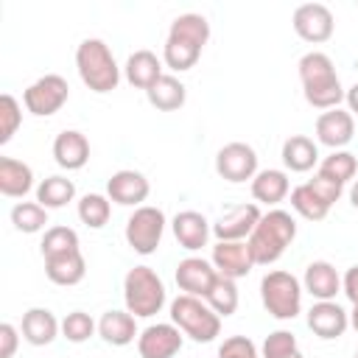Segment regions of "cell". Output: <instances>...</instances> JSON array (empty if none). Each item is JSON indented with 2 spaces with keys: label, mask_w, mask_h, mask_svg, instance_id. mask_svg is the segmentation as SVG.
<instances>
[{
  "label": "cell",
  "mask_w": 358,
  "mask_h": 358,
  "mask_svg": "<svg viewBox=\"0 0 358 358\" xmlns=\"http://www.w3.org/2000/svg\"><path fill=\"white\" fill-rule=\"evenodd\" d=\"M207 39H210V22L204 14H193V11L179 14L171 22V31H168V39L162 48V62L171 70L185 73V70L196 67Z\"/></svg>",
  "instance_id": "1"
},
{
  "label": "cell",
  "mask_w": 358,
  "mask_h": 358,
  "mask_svg": "<svg viewBox=\"0 0 358 358\" xmlns=\"http://www.w3.org/2000/svg\"><path fill=\"white\" fill-rule=\"evenodd\" d=\"M299 81H302V92L305 101L316 109H336L347 90L338 81V73L333 67V59L322 50H310L299 59Z\"/></svg>",
  "instance_id": "2"
},
{
  "label": "cell",
  "mask_w": 358,
  "mask_h": 358,
  "mask_svg": "<svg viewBox=\"0 0 358 358\" xmlns=\"http://www.w3.org/2000/svg\"><path fill=\"white\" fill-rule=\"evenodd\" d=\"M296 238V221L285 210H268L260 215L257 227L246 238V246L252 252L255 266H271L282 257V252Z\"/></svg>",
  "instance_id": "3"
},
{
  "label": "cell",
  "mask_w": 358,
  "mask_h": 358,
  "mask_svg": "<svg viewBox=\"0 0 358 358\" xmlns=\"http://www.w3.org/2000/svg\"><path fill=\"white\" fill-rule=\"evenodd\" d=\"M76 67H78L81 81L98 95L112 92L120 84V67L103 39H95V36L84 39L76 48Z\"/></svg>",
  "instance_id": "4"
},
{
  "label": "cell",
  "mask_w": 358,
  "mask_h": 358,
  "mask_svg": "<svg viewBox=\"0 0 358 358\" xmlns=\"http://www.w3.org/2000/svg\"><path fill=\"white\" fill-rule=\"evenodd\" d=\"M123 302L134 319H148L165 305V285L151 266H134L123 277Z\"/></svg>",
  "instance_id": "5"
},
{
  "label": "cell",
  "mask_w": 358,
  "mask_h": 358,
  "mask_svg": "<svg viewBox=\"0 0 358 358\" xmlns=\"http://www.w3.org/2000/svg\"><path fill=\"white\" fill-rule=\"evenodd\" d=\"M171 322L199 344L215 341V336L221 333V316L201 296L190 294H182L171 302Z\"/></svg>",
  "instance_id": "6"
},
{
  "label": "cell",
  "mask_w": 358,
  "mask_h": 358,
  "mask_svg": "<svg viewBox=\"0 0 358 358\" xmlns=\"http://www.w3.org/2000/svg\"><path fill=\"white\" fill-rule=\"evenodd\" d=\"M260 299L268 316L285 322L302 310V285L291 271H268L260 280Z\"/></svg>",
  "instance_id": "7"
},
{
  "label": "cell",
  "mask_w": 358,
  "mask_h": 358,
  "mask_svg": "<svg viewBox=\"0 0 358 358\" xmlns=\"http://www.w3.org/2000/svg\"><path fill=\"white\" fill-rule=\"evenodd\" d=\"M165 232V213L159 207L143 204L126 221V243L137 255H154Z\"/></svg>",
  "instance_id": "8"
},
{
  "label": "cell",
  "mask_w": 358,
  "mask_h": 358,
  "mask_svg": "<svg viewBox=\"0 0 358 358\" xmlns=\"http://www.w3.org/2000/svg\"><path fill=\"white\" fill-rule=\"evenodd\" d=\"M70 98V84L67 78L56 76V73H48L42 78H36L25 92H22V103L31 115L36 117H50L56 115Z\"/></svg>",
  "instance_id": "9"
},
{
  "label": "cell",
  "mask_w": 358,
  "mask_h": 358,
  "mask_svg": "<svg viewBox=\"0 0 358 358\" xmlns=\"http://www.w3.org/2000/svg\"><path fill=\"white\" fill-rule=\"evenodd\" d=\"M291 25H294L299 39L319 45V42H327L333 36L336 20H333V11L324 3H302V6L294 8Z\"/></svg>",
  "instance_id": "10"
},
{
  "label": "cell",
  "mask_w": 358,
  "mask_h": 358,
  "mask_svg": "<svg viewBox=\"0 0 358 358\" xmlns=\"http://www.w3.org/2000/svg\"><path fill=\"white\" fill-rule=\"evenodd\" d=\"M215 171L221 179L241 185L246 179H255L257 173V154L249 143H227L215 154Z\"/></svg>",
  "instance_id": "11"
},
{
  "label": "cell",
  "mask_w": 358,
  "mask_h": 358,
  "mask_svg": "<svg viewBox=\"0 0 358 358\" xmlns=\"http://www.w3.org/2000/svg\"><path fill=\"white\" fill-rule=\"evenodd\" d=\"M140 358H173L182 350V330L173 322H157L148 324L137 336Z\"/></svg>",
  "instance_id": "12"
},
{
  "label": "cell",
  "mask_w": 358,
  "mask_h": 358,
  "mask_svg": "<svg viewBox=\"0 0 358 358\" xmlns=\"http://www.w3.org/2000/svg\"><path fill=\"white\" fill-rule=\"evenodd\" d=\"M151 193V185L148 179L140 173V171H131V168H123V171H115L106 182V196L109 201L115 204H123V207H143V201L148 199Z\"/></svg>",
  "instance_id": "13"
},
{
  "label": "cell",
  "mask_w": 358,
  "mask_h": 358,
  "mask_svg": "<svg viewBox=\"0 0 358 358\" xmlns=\"http://www.w3.org/2000/svg\"><path fill=\"white\" fill-rule=\"evenodd\" d=\"M355 134V117L350 109H327L316 117V140L333 151H341Z\"/></svg>",
  "instance_id": "14"
},
{
  "label": "cell",
  "mask_w": 358,
  "mask_h": 358,
  "mask_svg": "<svg viewBox=\"0 0 358 358\" xmlns=\"http://www.w3.org/2000/svg\"><path fill=\"white\" fill-rule=\"evenodd\" d=\"M213 266L221 277L241 280L255 268V260L243 241H218L213 246Z\"/></svg>",
  "instance_id": "15"
},
{
  "label": "cell",
  "mask_w": 358,
  "mask_h": 358,
  "mask_svg": "<svg viewBox=\"0 0 358 358\" xmlns=\"http://www.w3.org/2000/svg\"><path fill=\"white\" fill-rule=\"evenodd\" d=\"M218 280V271L204 257H185L176 266V285L190 296H207L213 282Z\"/></svg>",
  "instance_id": "16"
},
{
  "label": "cell",
  "mask_w": 358,
  "mask_h": 358,
  "mask_svg": "<svg viewBox=\"0 0 358 358\" xmlns=\"http://www.w3.org/2000/svg\"><path fill=\"white\" fill-rule=\"evenodd\" d=\"M308 327L313 330V336L330 341V338L344 336V330L350 327V313L333 299L313 302V308L308 310Z\"/></svg>",
  "instance_id": "17"
},
{
  "label": "cell",
  "mask_w": 358,
  "mask_h": 358,
  "mask_svg": "<svg viewBox=\"0 0 358 358\" xmlns=\"http://www.w3.org/2000/svg\"><path fill=\"white\" fill-rule=\"evenodd\" d=\"M260 215L263 213H260L257 204H238L213 224V232H215L218 241H243V238L252 235Z\"/></svg>",
  "instance_id": "18"
},
{
  "label": "cell",
  "mask_w": 358,
  "mask_h": 358,
  "mask_svg": "<svg viewBox=\"0 0 358 358\" xmlns=\"http://www.w3.org/2000/svg\"><path fill=\"white\" fill-rule=\"evenodd\" d=\"M53 159L56 165H62L64 171H78L87 165L90 159V140L76 131V129H64L62 134H56L53 140Z\"/></svg>",
  "instance_id": "19"
},
{
  "label": "cell",
  "mask_w": 358,
  "mask_h": 358,
  "mask_svg": "<svg viewBox=\"0 0 358 358\" xmlns=\"http://www.w3.org/2000/svg\"><path fill=\"white\" fill-rule=\"evenodd\" d=\"M171 227H173V235H176L179 246H182V249H190V252L207 246V238H210V232H213L210 221H207L201 213H196V210H182V213H176L173 221H171Z\"/></svg>",
  "instance_id": "20"
},
{
  "label": "cell",
  "mask_w": 358,
  "mask_h": 358,
  "mask_svg": "<svg viewBox=\"0 0 358 358\" xmlns=\"http://www.w3.org/2000/svg\"><path fill=\"white\" fill-rule=\"evenodd\" d=\"M302 285H305V291H308L316 302H327V299H333V296L341 291V277H338V271H336L333 263H327V260H313V263L305 268Z\"/></svg>",
  "instance_id": "21"
},
{
  "label": "cell",
  "mask_w": 358,
  "mask_h": 358,
  "mask_svg": "<svg viewBox=\"0 0 358 358\" xmlns=\"http://www.w3.org/2000/svg\"><path fill=\"white\" fill-rule=\"evenodd\" d=\"M59 330H62V324H59V319L53 316V310H48V308H28V310L22 313L20 333H22V338H25L28 344H34V347L50 344V341L59 336Z\"/></svg>",
  "instance_id": "22"
},
{
  "label": "cell",
  "mask_w": 358,
  "mask_h": 358,
  "mask_svg": "<svg viewBox=\"0 0 358 358\" xmlns=\"http://www.w3.org/2000/svg\"><path fill=\"white\" fill-rule=\"evenodd\" d=\"M45 274L56 285H78L87 274V260H84L81 249L50 255V257H45Z\"/></svg>",
  "instance_id": "23"
},
{
  "label": "cell",
  "mask_w": 358,
  "mask_h": 358,
  "mask_svg": "<svg viewBox=\"0 0 358 358\" xmlns=\"http://www.w3.org/2000/svg\"><path fill=\"white\" fill-rule=\"evenodd\" d=\"M123 73H126V81H129L131 87H137V90H148V87H154V84L165 76L159 56L151 53V50H134V53L126 59Z\"/></svg>",
  "instance_id": "24"
},
{
  "label": "cell",
  "mask_w": 358,
  "mask_h": 358,
  "mask_svg": "<svg viewBox=\"0 0 358 358\" xmlns=\"http://www.w3.org/2000/svg\"><path fill=\"white\" fill-rule=\"evenodd\" d=\"M34 187V171L31 165L14 159V157H0V193L8 199H22Z\"/></svg>",
  "instance_id": "25"
},
{
  "label": "cell",
  "mask_w": 358,
  "mask_h": 358,
  "mask_svg": "<svg viewBox=\"0 0 358 358\" xmlns=\"http://www.w3.org/2000/svg\"><path fill=\"white\" fill-rule=\"evenodd\" d=\"M291 193V182H288V173L285 171H277V168H266V171H257L255 179H252V196L255 201L260 204H280L285 196Z\"/></svg>",
  "instance_id": "26"
},
{
  "label": "cell",
  "mask_w": 358,
  "mask_h": 358,
  "mask_svg": "<svg viewBox=\"0 0 358 358\" xmlns=\"http://www.w3.org/2000/svg\"><path fill=\"white\" fill-rule=\"evenodd\" d=\"M98 336L112 344V347H126L134 341L137 333V324H134V316L129 310H106L98 322Z\"/></svg>",
  "instance_id": "27"
},
{
  "label": "cell",
  "mask_w": 358,
  "mask_h": 358,
  "mask_svg": "<svg viewBox=\"0 0 358 358\" xmlns=\"http://www.w3.org/2000/svg\"><path fill=\"white\" fill-rule=\"evenodd\" d=\"M319 159V148L310 137L305 134H291L285 143H282V165L294 173H305L316 165Z\"/></svg>",
  "instance_id": "28"
},
{
  "label": "cell",
  "mask_w": 358,
  "mask_h": 358,
  "mask_svg": "<svg viewBox=\"0 0 358 358\" xmlns=\"http://www.w3.org/2000/svg\"><path fill=\"white\" fill-rule=\"evenodd\" d=\"M145 98H148V103L157 106L159 112H173V109H179V106L185 103L187 90H185V84H182L176 76H168V73H165L154 87L145 90Z\"/></svg>",
  "instance_id": "29"
},
{
  "label": "cell",
  "mask_w": 358,
  "mask_h": 358,
  "mask_svg": "<svg viewBox=\"0 0 358 358\" xmlns=\"http://www.w3.org/2000/svg\"><path fill=\"white\" fill-rule=\"evenodd\" d=\"M73 199H76V185L67 176H48L36 187V201L45 210H59V207L70 204Z\"/></svg>",
  "instance_id": "30"
},
{
  "label": "cell",
  "mask_w": 358,
  "mask_h": 358,
  "mask_svg": "<svg viewBox=\"0 0 358 358\" xmlns=\"http://www.w3.org/2000/svg\"><path fill=\"white\" fill-rule=\"evenodd\" d=\"M11 224H14V229H20L25 235H34V232L45 229L48 210L39 201H20V204L11 207Z\"/></svg>",
  "instance_id": "31"
},
{
  "label": "cell",
  "mask_w": 358,
  "mask_h": 358,
  "mask_svg": "<svg viewBox=\"0 0 358 358\" xmlns=\"http://www.w3.org/2000/svg\"><path fill=\"white\" fill-rule=\"evenodd\" d=\"M204 302H207L218 316H232V313L238 310V285H235V280L218 274V280L213 282V288H210V294L204 296Z\"/></svg>",
  "instance_id": "32"
},
{
  "label": "cell",
  "mask_w": 358,
  "mask_h": 358,
  "mask_svg": "<svg viewBox=\"0 0 358 358\" xmlns=\"http://www.w3.org/2000/svg\"><path fill=\"white\" fill-rule=\"evenodd\" d=\"M291 207L302 215V218H308V221H322L327 213H330V207L313 193V187L305 182V185H296L294 190H291Z\"/></svg>",
  "instance_id": "33"
},
{
  "label": "cell",
  "mask_w": 358,
  "mask_h": 358,
  "mask_svg": "<svg viewBox=\"0 0 358 358\" xmlns=\"http://www.w3.org/2000/svg\"><path fill=\"white\" fill-rule=\"evenodd\" d=\"M112 215V204H109V196H101V193H87L81 196L78 201V218L90 227V229H101Z\"/></svg>",
  "instance_id": "34"
},
{
  "label": "cell",
  "mask_w": 358,
  "mask_h": 358,
  "mask_svg": "<svg viewBox=\"0 0 358 358\" xmlns=\"http://www.w3.org/2000/svg\"><path fill=\"white\" fill-rule=\"evenodd\" d=\"M355 171H358V159L350 151H333L319 165V173H324V176H330V179H336L341 185H347L350 179H355Z\"/></svg>",
  "instance_id": "35"
},
{
  "label": "cell",
  "mask_w": 358,
  "mask_h": 358,
  "mask_svg": "<svg viewBox=\"0 0 358 358\" xmlns=\"http://www.w3.org/2000/svg\"><path fill=\"white\" fill-rule=\"evenodd\" d=\"M78 249V232L70 227H48L45 238H42V257L50 255H62V252H73Z\"/></svg>",
  "instance_id": "36"
},
{
  "label": "cell",
  "mask_w": 358,
  "mask_h": 358,
  "mask_svg": "<svg viewBox=\"0 0 358 358\" xmlns=\"http://www.w3.org/2000/svg\"><path fill=\"white\" fill-rule=\"evenodd\" d=\"M20 123H22V109H20L17 98L3 92L0 95V145H6L17 134Z\"/></svg>",
  "instance_id": "37"
},
{
  "label": "cell",
  "mask_w": 358,
  "mask_h": 358,
  "mask_svg": "<svg viewBox=\"0 0 358 358\" xmlns=\"http://www.w3.org/2000/svg\"><path fill=\"white\" fill-rule=\"evenodd\" d=\"M95 330H98V324H95L92 316L84 313V310H73V313H67V316L62 319V336H64L67 341H73V344L87 341Z\"/></svg>",
  "instance_id": "38"
},
{
  "label": "cell",
  "mask_w": 358,
  "mask_h": 358,
  "mask_svg": "<svg viewBox=\"0 0 358 358\" xmlns=\"http://www.w3.org/2000/svg\"><path fill=\"white\" fill-rule=\"evenodd\" d=\"M296 352V336L291 330H274L263 341V358H288Z\"/></svg>",
  "instance_id": "39"
},
{
  "label": "cell",
  "mask_w": 358,
  "mask_h": 358,
  "mask_svg": "<svg viewBox=\"0 0 358 358\" xmlns=\"http://www.w3.org/2000/svg\"><path fill=\"white\" fill-rule=\"evenodd\" d=\"M218 358H257V347L246 336H229L218 347Z\"/></svg>",
  "instance_id": "40"
},
{
  "label": "cell",
  "mask_w": 358,
  "mask_h": 358,
  "mask_svg": "<svg viewBox=\"0 0 358 358\" xmlns=\"http://www.w3.org/2000/svg\"><path fill=\"white\" fill-rule=\"evenodd\" d=\"M310 187H313V193L327 204V207H333L338 199H341V190H344V185L341 182H336V179H330V176H324V173H313V179L308 182Z\"/></svg>",
  "instance_id": "41"
},
{
  "label": "cell",
  "mask_w": 358,
  "mask_h": 358,
  "mask_svg": "<svg viewBox=\"0 0 358 358\" xmlns=\"http://www.w3.org/2000/svg\"><path fill=\"white\" fill-rule=\"evenodd\" d=\"M17 344H20V330L11 322H3L0 324V358H11L17 352Z\"/></svg>",
  "instance_id": "42"
},
{
  "label": "cell",
  "mask_w": 358,
  "mask_h": 358,
  "mask_svg": "<svg viewBox=\"0 0 358 358\" xmlns=\"http://www.w3.org/2000/svg\"><path fill=\"white\" fill-rule=\"evenodd\" d=\"M341 291H344V296H347L352 305H358V266H350V268H347V274H344V280H341Z\"/></svg>",
  "instance_id": "43"
},
{
  "label": "cell",
  "mask_w": 358,
  "mask_h": 358,
  "mask_svg": "<svg viewBox=\"0 0 358 358\" xmlns=\"http://www.w3.org/2000/svg\"><path fill=\"white\" fill-rule=\"evenodd\" d=\"M344 101H347V106H350V115H358V81H355V84L347 90Z\"/></svg>",
  "instance_id": "44"
},
{
  "label": "cell",
  "mask_w": 358,
  "mask_h": 358,
  "mask_svg": "<svg viewBox=\"0 0 358 358\" xmlns=\"http://www.w3.org/2000/svg\"><path fill=\"white\" fill-rule=\"evenodd\" d=\"M350 201H352V207H358V179H355L352 187H350Z\"/></svg>",
  "instance_id": "45"
},
{
  "label": "cell",
  "mask_w": 358,
  "mask_h": 358,
  "mask_svg": "<svg viewBox=\"0 0 358 358\" xmlns=\"http://www.w3.org/2000/svg\"><path fill=\"white\" fill-rule=\"evenodd\" d=\"M350 324H352V330L358 333V305H352V310H350Z\"/></svg>",
  "instance_id": "46"
},
{
  "label": "cell",
  "mask_w": 358,
  "mask_h": 358,
  "mask_svg": "<svg viewBox=\"0 0 358 358\" xmlns=\"http://www.w3.org/2000/svg\"><path fill=\"white\" fill-rule=\"evenodd\" d=\"M288 358H302V352H299V350H296V352H294V355H288Z\"/></svg>",
  "instance_id": "47"
},
{
  "label": "cell",
  "mask_w": 358,
  "mask_h": 358,
  "mask_svg": "<svg viewBox=\"0 0 358 358\" xmlns=\"http://www.w3.org/2000/svg\"><path fill=\"white\" fill-rule=\"evenodd\" d=\"M355 358H358V352H355Z\"/></svg>",
  "instance_id": "48"
}]
</instances>
